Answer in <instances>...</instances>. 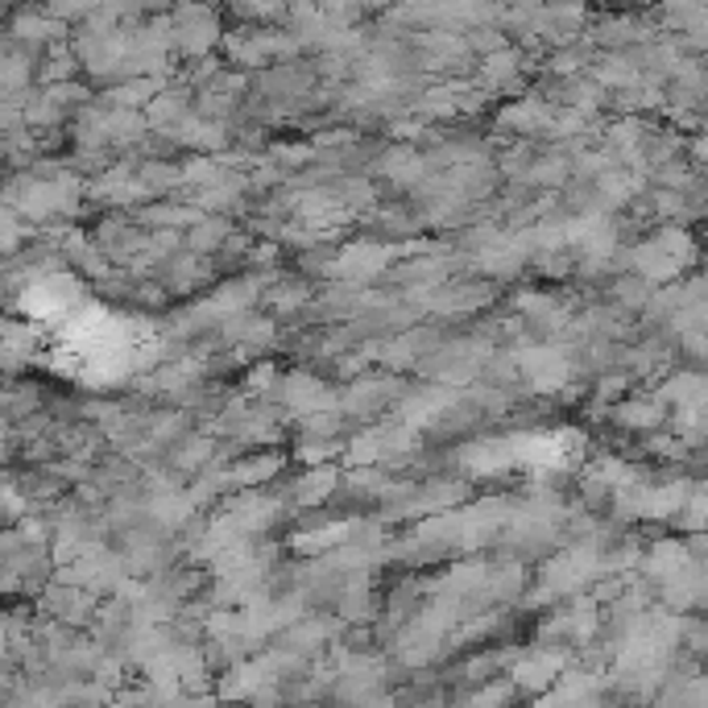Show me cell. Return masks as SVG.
I'll list each match as a JSON object with an SVG mask.
<instances>
[{
    "label": "cell",
    "instance_id": "2",
    "mask_svg": "<svg viewBox=\"0 0 708 708\" xmlns=\"http://www.w3.org/2000/svg\"><path fill=\"white\" fill-rule=\"evenodd\" d=\"M62 17L54 13H17L13 21V42L21 46H46V42H59L62 38Z\"/></svg>",
    "mask_w": 708,
    "mask_h": 708
},
{
    "label": "cell",
    "instance_id": "1",
    "mask_svg": "<svg viewBox=\"0 0 708 708\" xmlns=\"http://www.w3.org/2000/svg\"><path fill=\"white\" fill-rule=\"evenodd\" d=\"M220 42V17L211 4H196V0H179L174 9V46L187 59H208V50Z\"/></svg>",
    "mask_w": 708,
    "mask_h": 708
}]
</instances>
